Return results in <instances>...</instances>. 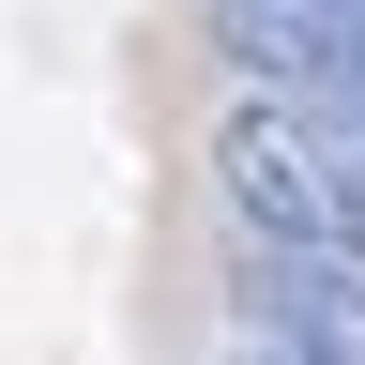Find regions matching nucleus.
Segmentation results:
<instances>
[{
	"mask_svg": "<svg viewBox=\"0 0 365 365\" xmlns=\"http://www.w3.org/2000/svg\"><path fill=\"white\" fill-rule=\"evenodd\" d=\"M350 31H365V0H228V46L244 61H274V76H319V61H350Z\"/></svg>",
	"mask_w": 365,
	"mask_h": 365,
	"instance_id": "nucleus-2",
	"label": "nucleus"
},
{
	"mask_svg": "<svg viewBox=\"0 0 365 365\" xmlns=\"http://www.w3.org/2000/svg\"><path fill=\"white\" fill-rule=\"evenodd\" d=\"M213 168H228V213H244L259 244H289V259H365V182L319 153L304 107H244Z\"/></svg>",
	"mask_w": 365,
	"mask_h": 365,
	"instance_id": "nucleus-1",
	"label": "nucleus"
},
{
	"mask_svg": "<svg viewBox=\"0 0 365 365\" xmlns=\"http://www.w3.org/2000/svg\"><path fill=\"white\" fill-rule=\"evenodd\" d=\"M244 365H304V350H274V335H259V350H244Z\"/></svg>",
	"mask_w": 365,
	"mask_h": 365,
	"instance_id": "nucleus-3",
	"label": "nucleus"
}]
</instances>
